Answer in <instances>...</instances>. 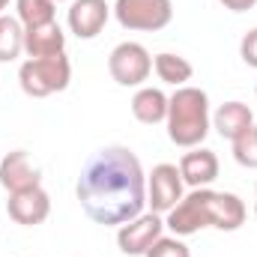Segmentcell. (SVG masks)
Instances as JSON below:
<instances>
[{"label":"cell","mask_w":257,"mask_h":257,"mask_svg":"<svg viewBox=\"0 0 257 257\" xmlns=\"http://www.w3.org/2000/svg\"><path fill=\"white\" fill-rule=\"evenodd\" d=\"M75 197L84 215L105 227H120L147 206V177L128 147L96 150L75 183Z\"/></svg>","instance_id":"1"},{"label":"cell","mask_w":257,"mask_h":257,"mask_svg":"<svg viewBox=\"0 0 257 257\" xmlns=\"http://www.w3.org/2000/svg\"><path fill=\"white\" fill-rule=\"evenodd\" d=\"M245 224V203L233 192L192 189L168 212L165 227L174 236H192L203 227L215 230H239Z\"/></svg>","instance_id":"2"},{"label":"cell","mask_w":257,"mask_h":257,"mask_svg":"<svg viewBox=\"0 0 257 257\" xmlns=\"http://www.w3.org/2000/svg\"><path fill=\"white\" fill-rule=\"evenodd\" d=\"M168 138L171 144L192 150L209 135V96L200 87H177L168 96Z\"/></svg>","instance_id":"3"},{"label":"cell","mask_w":257,"mask_h":257,"mask_svg":"<svg viewBox=\"0 0 257 257\" xmlns=\"http://www.w3.org/2000/svg\"><path fill=\"white\" fill-rule=\"evenodd\" d=\"M72 81V63L63 54L54 57H30L18 69V84L30 99H45L54 93H63Z\"/></svg>","instance_id":"4"},{"label":"cell","mask_w":257,"mask_h":257,"mask_svg":"<svg viewBox=\"0 0 257 257\" xmlns=\"http://www.w3.org/2000/svg\"><path fill=\"white\" fill-rule=\"evenodd\" d=\"M114 15L120 27L138 30V33H156L171 24L174 18V3L171 0H117Z\"/></svg>","instance_id":"5"},{"label":"cell","mask_w":257,"mask_h":257,"mask_svg":"<svg viewBox=\"0 0 257 257\" xmlns=\"http://www.w3.org/2000/svg\"><path fill=\"white\" fill-rule=\"evenodd\" d=\"M108 72L120 87H141L153 72V57L141 42H120L108 57Z\"/></svg>","instance_id":"6"},{"label":"cell","mask_w":257,"mask_h":257,"mask_svg":"<svg viewBox=\"0 0 257 257\" xmlns=\"http://www.w3.org/2000/svg\"><path fill=\"white\" fill-rule=\"evenodd\" d=\"M183 177H180V168L177 165H156L153 174L147 177V203H150V212H159V215H168L180 200H183Z\"/></svg>","instance_id":"7"},{"label":"cell","mask_w":257,"mask_h":257,"mask_svg":"<svg viewBox=\"0 0 257 257\" xmlns=\"http://www.w3.org/2000/svg\"><path fill=\"white\" fill-rule=\"evenodd\" d=\"M165 230V218L159 212H141L138 218H132L126 224H120L117 230V245L128 257H144L150 251V245L162 236Z\"/></svg>","instance_id":"8"},{"label":"cell","mask_w":257,"mask_h":257,"mask_svg":"<svg viewBox=\"0 0 257 257\" xmlns=\"http://www.w3.org/2000/svg\"><path fill=\"white\" fill-rule=\"evenodd\" d=\"M6 212H9V218L15 224L36 227V224H42L51 215V197H48V192L42 186L27 189V192H15L6 200Z\"/></svg>","instance_id":"9"},{"label":"cell","mask_w":257,"mask_h":257,"mask_svg":"<svg viewBox=\"0 0 257 257\" xmlns=\"http://www.w3.org/2000/svg\"><path fill=\"white\" fill-rule=\"evenodd\" d=\"M111 18V6L105 0H72L66 24L78 39H96Z\"/></svg>","instance_id":"10"},{"label":"cell","mask_w":257,"mask_h":257,"mask_svg":"<svg viewBox=\"0 0 257 257\" xmlns=\"http://www.w3.org/2000/svg\"><path fill=\"white\" fill-rule=\"evenodd\" d=\"M0 186L9 194L27 192V189L42 186V174L36 165H30V156L24 150H12L0 159Z\"/></svg>","instance_id":"11"},{"label":"cell","mask_w":257,"mask_h":257,"mask_svg":"<svg viewBox=\"0 0 257 257\" xmlns=\"http://www.w3.org/2000/svg\"><path fill=\"white\" fill-rule=\"evenodd\" d=\"M180 177L192 189H209L218 180V156L206 147H192L180 159Z\"/></svg>","instance_id":"12"},{"label":"cell","mask_w":257,"mask_h":257,"mask_svg":"<svg viewBox=\"0 0 257 257\" xmlns=\"http://www.w3.org/2000/svg\"><path fill=\"white\" fill-rule=\"evenodd\" d=\"M63 51H66V33L57 21L24 30V54L27 57H54V54H63Z\"/></svg>","instance_id":"13"},{"label":"cell","mask_w":257,"mask_h":257,"mask_svg":"<svg viewBox=\"0 0 257 257\" xmlns=\"http://www.w3.org/2000/svg\"><path fill=\"white\" fill-rule=\"evenodd\" d=\"M251 126H254V114H251V108L242 105V102H224V105L215 111V117H212V128H215L224 141H230V144H233L239 135H245Z\"/></svg>","instance_id":"14"},{"label":"cell","mask_w":257,"mask_h":257,"mask_svg":"<svg viewBox=\"0 0 257 257\" xmlns=\"http://www.w3.org/2000/svg\"><path fill=\"white\" fill-rule=\"evenodd\" d=\"M132 114L144 126H156L168 120V96L159 87H141L132 96Z\"/></svg>","instance_id":"15"},{"label":"cell","mask_w":257,"mask_h":257,"mask_svg":"<svg viewBox=\"0 0 257 257\" xmlns=\"http://www.w3.org/2000/svg\"><path fill=\"white\" fill-rule=\"evenodd\" d=\"M153 69H156L159 81H162V84H171V87H186L194 75V66L189 63L186 57L171 54V51L156 54V57H153Z\"/></svg>","instance_id":"16"},{"label":"cell","mask_w":257,"mask_h":257,"mask_svg":"<svg viewBox=\"0 0 257 257\" xmlns=\"http://www.w3.org/2000/svg\"><path fill=\"white\" fill-rule=\"evenodd\" d=\"M15 18L27 27H42L57 21V3L54 0H15Z\"/></svg>","instance_id":"17"},{"label":"cell","mask_w":257,"mask_h":257,"mask_svg":"<svg viewBox=\"0 0 257 257\" xmlns=\"http://www.w3.org/2000/svg\"><path fill=\"white\" fill-rule=\"evenodd\" d=\"M24 51V24L12 15H0V63L18 60Z\"/></svg>","instance_id":"18"},{"label":"cell","mask_w":257,"mask_h":257,"mask_svg":"<svg viewBox=\"0 0 257 257\" xmlns=\"http://www.w3.org/2000/svg\"><path fill=\"white\" fill-rule=\"evenodd\" d=\"M233 159H236V165L257 171V126H251L245 135H239L233 141Z\"/></svg>","instance_id":"19"},{"label":"cell","mask_w":257,"mask_h":257,"mask_svg":"<svg viewBox=\"0 0 257 257\" xmlns=\"http://www.w3.org/2000/svg\"><path fill=\"white\" fill-rule=\"evenodd\" d=\"M144 257H192V251L183 242V236H159Z\"/></svg>","instance_id":"20"},{"label":"cell","mask_w":257,"mask_h":257,"mask_svg":"<svg viewBox=\"0 0 257 257\" xmlns=\"http://www.w3.org/2000/svg\"><path fill=\"white\" fill-rule=\"evenodd\" d=\"M239 57L251 66V69H257V27L242 36V42H239Z\"/></svg>","instance_id":"21"},{"label":"cell","mask_w":257,"mask_h":257,"mask_svg":"<svg viewBox=\"0 0 257 257\" xmlns=\"http://www.w3.org/2000/svg\"><path fill=\"white\" fill-rule=\"evenodd\" d=\"M218 3H221L224 9H230V12H248L257 0H218Z\"/></svg>","instance_id":"22"},{"label":"cell","mask_w":257,"mask_h":257,"mask_svg":"<svg viewBox=\"0 0 257 257\" xmlns=\"http://www.w3.org/2000/svg\"><path fill=\"white\" fill-rule=\"evenodd\" d=\"M9 6V0H0V15H3V9Z\"/></svg>","instance_id":"23"},{"label":"cell","mask_w":257,"mask_h":257,"mask_svg":"<svg viewBox=\"0 0 257 257\" xmlns=\"http://www.w3.org/2000/svg\"><path fill=\"white\" fill-rule=\"evenodd\" d=\"M254 215H257V186H254Z\"/></svg>","instance_id":"24"},{"label":"cell","mask_w":257,"mask_h":257,"mask_svg":"<svg viewBox=\"0 0 257 257\" xmlns=\"http://www.w3.org/2000/svg\"><path fill=\"white\" fill-rule=\"evenodd\" d=\"M54 3H72V0H54Z\"/></svg>","instance_id":"25"},{"label":"cell","mask_w":257,"mask_h":257,"mask_svg":"<svg viewBox=\"0 0 257 257\" xmlns=\"http://www.w3.org/2000/svg\"><path fill=\"white\" fill-rule=\"evenodd\" d=\"M254 96H257V87H254Z\"/></svg>","instance_id":"26"}]
</instances>
